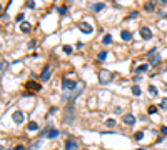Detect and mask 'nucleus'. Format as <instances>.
<instances>
[{"label":"nucleus","instance_id":"nucleus-30","mask_svg":"<svg viewBox=\"0 0 167 150\" xmlns=\"http://www.w3.org/2000/svg\"><path fill=\"white\" fill-rule=\"evenodd\" d=\"M63 52L65 53H72V47H70V45H65V47H63Z\"/></svg>","mask_w":167,"mask_h":150},{"label":"nucleus","instance_id":"nucleus-33","mask_svg":"<svg viewBox=\"0 0 167 150\" xmlns=\"http://www.w3.org/2000/svg\"><path fill=\"white\" fill-rule=\"evenodd\" d=\"M136 17H137V12H132V13L129 15V19H136Z\"/></svg>","mask_w":167,"mask_h":150},{"label":"nucleus","instance_id":"nucleus-3","mask_svg":"<svg viewBox=\"0 0 167 150\" xmlns=\"http://www.w3.org/2000/svg\"><path fill=\"white\" fill-rule=\"evenodd\" d=\"M79 85H80V82H75V80H69V78H65V80L62 82V87H63V90H75V88H79Z\"/></svg>","mask_w":167,"mask_h":150},{"label":"nucleus","instance_id":"nucleus-7","mask_svg":"<svg viewBox=\"0 0 167 150\" xmlns=\"http://www.w3.org/2000/svg\"><path fill=\"white\" fill-rule=\"evenodd\" d=\"M140 37L144 38V40H150L152 38V30L149 27H142L140 28Z\"/></svg>","mask_w":167,"mask_h":150},{"label":"nucleus","instance_id":"nucleus-8","mask_svg":"<svg viewBox=\"0 0 167 150\" xmlns=\"http://www.w3.org/2000/svg\"><path fill=\"white\" fill-rule=\"evenodd\" d=\"M79 28H80V32H84V34H92V32H94L92 25H90V23H87V22L79 23Z\"/></svg>","mask_w":167,"mask_h":150},{"label":"nucleus","instance_id":"nucleus-26","mask_svg":"<svg viewBox=\"0 0 167 150\" xmlns=\"http://www.w3.org/2000/svg\"><path fill=\"white\" fill-rule=\"evenodd\" d=\"M107 55H109L107 52H100V53L97 55V59H99V60H105V59H107Z\"/></svg>","mask_w":167,"mask_h":150},{"label":"nucleus","instance_id":"nucleus-21","mask_svg":"<svg viewBox=\"0 0 167 150\" xmlns=\"http://www.w3.org/2000/svg\"><path fill=\"white\" fill-rule=\"evenodd\" d=\"M37 128H38V123L37 122H30L27 125V130H37Z\"/></svg>","mask_w":167,"mask_h":150},{"label":"nucleus","instance_id":"nucleus-2","mask_svg":"<svg viewBox=\"0 0 167 150\" xmlns=\"http://www.w3.org/2000/svg\"><path fill=\"white\" fill-rule=\"evenodd\" d=\"M57 135H59V130L54 128V125H52V123H49L47 128L42 132V137H47V138H55Z\"/></svg>","mask_w":167,"mask_h":150},{"label":"nucleus","instance_id":"nucleus-12","mask_svg":"<svg viewBox=\"0 0 167 150\" xmlns=\"http://www.w3.org/2000/svg\"><path fill=\"white\" fill-rule=\"evenodd\" d=\"M120 38H122L124 42H129L130 38H132V34H130L129 30H122L120 32Z\"/></svg>","mask_w":167,"mask_h":150},{"label":"nucleus","instance_id":"nucleus-27","mask_svg":"<svg viewBox=\"0 0 167 150\" xmlns=\"http://www.w3.org/2000/svg\"><path fill=\"white\" fill-rule=\"evenodd\" d=\"M161 109L167 110V98H162V100H161Z\"/></svg>","mask_w":167,"mask_h":150},{"label":"nucleus","instance_id":"nucleus-24","mask_svg":"<svg viewBox=\"0 0 167 150\" xmlns=\"http://www.w3.org/2000/svg\"><path fill=\"white\" fill-rule=\"evenodd\" d=\"M157 107H155V105H150V107H149V109H147V112L149 113H150V115H152V113H157Z\"/></svg>","mask_w":167,"mask_h":150},{"label":"nucleus","instance_id":"nucleus-31","mask_svg":"<svg viewBox=\"0 0 167 150\" xmlns=\"http://www.w3.org/2000/svg\"><path fill=\"white\" fill-rule=\"evenodd\" d=\"M25 5L28 7V9H35V3H34V2H27Z\"/></svg>","mask_w":167,"mask_h":150},{"label":"nucleus","instance_id":"nucleus-15","mask_svg":"<svg viewBox=\"0 0 167 150\" xmlns=\"http://www.w3.org/2000/svg\"><path fill=\"white\" fill-rule=\"evenodd\" d=\"M159 63H161V55H157V53H155V55H152L150 57V65H159Z\"/></svg>","mask_w":167,"mask_h":150},{"label":"nucleus","instance_id":"nucleus-1","mask_svg":"<svg viewBox=\"0 0 167 150\" xmlns=\"http://www.w3.org/2000/svg\"><path fill=\"white\" fill-rule=\"evenodd\" d=\"M112 78H114V73L109 69H102L99 72V82L100 84H109V82H112Z\"/></svg>","mask_w":167,"mask_h":150},{"label":"nucleus","instance_id":"nucleus-34","mask_svg":"<svg viewBox=\"0 0 167 150\" xmlns=\"http://www.w3.org/2000/svg\"><path fill=\"white\" fill-rule=\"evenodd\" d=\"M15 150H25V147H23V145H17Z\"/></svg>","mask_w":167,"mask_h":150},{"label":"nucleus","instance_id":"nucleus-6","mask_svg":"<svg viewBox=\"0 0 167 150\" xmlns=\"http://www.w3.org/2000/svg\"><path fill=\"white\" fill-rule=\"evenodd\" d=\"M122 122H124V125H127V127H132V125L136 123V117H134L132 113H125L124 119H122Z\"/></svg>","mask_w":167,"mask_h":150},{"label":"nucleus","instance_id":"nucleus-10","mask_svg":"<svg viewBox=\"0 0 167 150\" xmlns=\"http://www.w3.org/2000/svg\"><path fill=\"white\" fill-rule=\"evenodd\" d=\"M50 75H52V69H50V67H45L44 72H42V75H40L42 82H47L49 78H50Z\"/></svg>","mask_w":167,"mask_h":150},{"label":"nucleus","instance_id":"nucleus-28","mask_svg":"<svg viewBox=\"0 0 167 150\" xmlns=\"http://www.w3.org/2000/svg\"><path fill=\"white\" fill-rule=\"evenodd\" d=\"M161 132H162V137H167V127H165V125H162V127H161Z\"/></svg>","mask_w":167,"mask_h":150},{"label":"nucleus","instance_id":"nucleus-37","mask_svg":"<svg viewBox=\"0 0 167 150\" xmlns=\"http://www.w3.org/2000/svg\"><path fill=\"white\" fill-rule=\"evenodd\" d=\"M137 150H144V148H137Z\"/></svg>","mask_w":167,"mask_h":150},{"label":"nucleus","instance_id":"nucleus-17","mask_svg":"<svg viewBox=\"0 0 167 150\" xmlns=\"http://www.w3.org/2000/svg\"><path fill=\"white\" fill-rule=\"evenodd\" d=\"M147 70H149V65H147V63H142V65H139L136 69V72L137 73H144V72H147Z\"/></svg>","mask_w":167,"mask_h":150},{"label":"nucleus","instance_id":"nucleus-29","mask_svg":"<svg viewBox=\"0 0 167 150\" xmlns=\"http://www.w3.org/2000/svg\"><path fill=\"white\" fill-rule=\"evenodd\" d=\"M23 17H25L23 13H19V15H17V22H19V23L22 22V23H23Z\"/></svg>","mask_w":167,"mask_h":150},{"label":"nucleus","instance_id":"nucleus-9","mask_svg":"<svg viewBox=\"0 0 167 150\" xmlns=\"http://www.w3.org/2000/svg\"><path fill=\"white\" fill-rule=\"evenodd\" d=\"M12 119H13V122H15V123H22L25 117H23V112H20V110H15V112H13V115H12Z\"/></svg>","mask_w":167,"mask_h":150},{"label":"nucleus","instance_id":"nucleus-18","mask_svg":"<svg viewBox=\"0 0 167 150\" xmlns=\"http://www.w3.org/2000/svg\"><path fill=\"white\" fill-rule=\"evenodd\" d=\"M149 94H150L152 97H157V95H159L157 87H154V85H149Z\"/></svg>","mask_w":167,"mask_h":150},{"label":"nucleus","instance_id":"nucleus-25","mask_svg":"<svg viewBox=\"0 0 167 150\" xmlns=\"http://www.w3.org/2000/svg\"><path fill=\"white\" fill-rule=\"evenodd\" d=\"M134 138H136V140H142V138H144V132H136Z\"/></svg>","mask_w":167,"mask_h":150},{"label":"nucleus","instance_id":"nucleus-36","mask_svg":"<svg viewBox=\"0 0 167 150\" xmlns=\"http://www.w3.org/2000/svg\"><path fill=\"white\" fill-rule=\"evenodd\" d=\"M164 70H165V72H167V65H165V69H164Z\"/></svg>","mask_w":167,"mask_h":150},{"label":"nucleus","instance_id":"nucleus-5","mask_svg":"<svg viewBox=\"0 0 167 150\" xmlns=\"http://www.w3.org/2000/svg\"><path fill=\"white\" fill-rule=\"evenodd\" d=\"M25 87H27V90H30V92H38L42 88V85L38 84V82H34V80H28L27 84H25Z\"/></svg>","mask_w":167,"mask_h":150},{"label":"nucleus","instance_id":"nucleus-13","mask_svg":"<svg viewBox=\"0 0 167 150\" xmlns=\"http://www.w3.org/2000/svg\"><path fill=\"white\" fill-rule=\"evenodd\" d=\"M20 30H22L23 34H28V32L32 30V23H28V22H23V23H20Z\"/></svg>","mask_w":167,"mask_h":150},{"label":"nucleus","instance_id":"nucleus-19","mask_svg":"<svg viewBox=\"0 0 167 150\" xmlns=\"http://www.w3.org/2000/svg\"><path fill=\"white\" fill-rule=\"evenodd\" d=\"M102 44L104 45H109V44H112V35H104V38H102Z\"/></svg>","mask_w":167,"mask_h":150},{"label":"nucleus","instance_id":"nucleus-20","mask_svg":"<svg viewBox=\"0 0 167 150\" xmlns=\"http://www.w3.org/2000/svg\"><path fill=\"white\" fill-rule=\"evenodd\" d=\"M104 7H105V3H94V5H92V10H95V12H100Z\"/></svg>","mask_w":167,"mask_h":150},{"label":"nucleus","instance_id":"nucleus-23","mask_svg":"<svg viewBox=\"0 0 167 150\" xmlns=\"http://www.w3.org/2000/svg\"><path fill=\"white\" fill-rule=\"evenodd\" d=\"M57 12H59V15H65V13H67V7L65 5L59 7V9H57Z\"/></svg>","mask_w":167,"mask_h":150},{"label":"nucleus","instance_id":"nucleus-35","mask_svg":"<svg viewBox=\"0 0 167 150\" xmlns=\"http://www.w3.org/2000/svg\"><path fill=\"white\" fill-rule=\"evenodd\" d=\"M165 90H167V82H165Z\"/></svg>","mask_w":167,"mask_h":150},{"label":"nucleus","instance_id":"nucleus-11","mask_svg":"<svg viewBox=\"0 0 167 150\" xmlns=\"http://www.w3.org/2000/svg\"><path fill=\"white\" fill-rule=\"evenodd\" d=\"M77 148V142H74L72 138H69V140L65 142V150H75Z\"/></svg>","mask_w":167,"mask_h":150},{"label":"nucleus","instance_id":"nucleus-14","mask_svg":"<svg viewBox=\"0 0 167 150\" xmlns=\"http://www.w3.org/2000/svg\"><path fill=\"white\" fill-rule=\"evenodd\" d=\"M130 90H132V94H134V97H140L142 95V90H140V87L139 85H132V88H130Z\"/></svg>","mask_w":167,"mask_h":150},{"label":"nucleus","instance_id":"nucleus-4","mask_svg":"<svg viewBox=\"0 0 167 150\" xmlns=\"http://www.w3.org/2000/svg\"><path fill=\"white\" fill-rule=\"evenodd\" d=\"M63 120H65V123H72V120H74V107H72V103H70V105H67Z\"/></svg>","mask_w":167,"mask_h":150},{"label":"nucleus","instance_id":"nucleus-32","mask_svg":"<svg viewBox=\"0 0 167 150\" xmlns=\"http://www.w3.org/2000/svg\"><path fill=\"white\" fill-rule=\"evenodd\" d=\"M35 45H37V40H30V44H28V47H30V48H34Z\"/></svg>","mask_w":167,"mask_h":150},{"label":"nucleus","instance_id":"nucleus-16","mask_svg":"<svg viewBox=\"0 0 167 150\" xmlns=\"http://www.w3.org/2000/svg\"><path fill=\"white\" fill-rule=\"evenodd\" d=\"M144 10H145V12H154V10H155V5H154V2H145V5H144Z\"/></svg>","mask_w":167,"mask_h":150},{"label":"nucleus","instance_id":"nucleus-22","mask_svg":"<svg viewBox=\"0 0 167 150\" xmlns=\"http://www.w3.org/2000/svg\"><path fill=\"white\" fill-rule=\"evenodd\" d=\"M115 119H107L105 120V125H107V127H115Z\"/></svg>","mask_w":167,"mask_h":150}]
</instances>
